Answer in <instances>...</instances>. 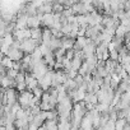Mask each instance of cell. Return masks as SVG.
<instances>
[{
    "mask_svg": "<svg viewBox=\"0 0 130 130\" xmlns=\"http://www.w3.org/2000/svg\"><path fill=\"white\" fill-rule=\"evenodd\" d=\"M37 47H38L37 41H36V40H33V38L23 40V41H22V43H21V50H22V51H24V54H32Z\"/></svg>",
    "mask_w": 130,
    "mask_h": 130,
    "instance_id": "6da1fadb",
    "label": "cell"
},
{
    "mask_svg": "<svg viewBox=\"0 0 130 130\" xmlns=\"http://www.w3.org/2000/svg\"><path fill=\"white\" fill-rule=\"evenodd\" d=\"M14 35V38L19 40V41H23V40H27V38H31L32 37V29L31 28H23V29H15L13 32Z\"/></svg>",
    "mask_w": 130,
    "mask_h": 130,
    "instance_id": "7a4b0ae2",
    "label": "cell"
},
{
    "mask_svg": "<svg viewBox=\"0 0 130 130\" xmlns=\"http://www.w3.org/2000/svg\"><path fill=\"white\" fill-rule=\"evenodd\" d=\"M9 57H12L14 61H19V60H22L23 57H24V51H22L21 48H14V47H12L10 46V48H9V51H8V54H7Z\"/></svg>",
    "mask_w": 130,
    "mask_h": 130,
    "instance_id": "3957f363",
    "label": "cell"
},
{
    "mask_svg": "<svg viewBox=\"0 0 130 130\" xmlns=\"http://www.w3.org/2000/svg\"><path fill=\"white\" fill-rule=\"evenodd\" d=\"M54 22H55V14L54 13H45L43 14V17H42V26L43 27L51 28Z\"/></svg>",
    "mask_w": 130,
    "mask_h": 130,
    "instance_id": "277c9868",
    "label": "cell"
},
{
    "mask_svg": "<svg viewBox=\"0 0 130 130\" xmlns=\"http://www.w3.org/2000/svg\"><path fill=\"white\" fill-rule=\"evenodd\" d=\"M59 120H46L45 124L40 127V129H46V130H56L59 129V125H57Z\"/></svg>",
    "mask_w": 130,
    "mask_h": 130,
    "instance_id": "5b68a950",
    "label": "cell"
},
{
    "mask_svg": "<svg viewBox=\"0 0 130 130\" xmlns=\"http://www.w3.org/2000/svg\"><path fill=\"white\" fill-rule=\"evenodd\" d=\"M84 101L97 105V103H98V96H97V93H94V92H87V93H86V97H84Z\"/></svg>",
    "mask_w": 130,
    "mask_h": 130,
    "instance_id": "8992f818",
    "label": "cell"
},
{
    "mask_svg": "<svg viewBox=\"0 0 130 130\" xmlns=\"http://www.w3.org/2000/svg\"><path fill=\"white\" fill-rule=\"evenodd\" d=\"M83 61H84V60H83L82 57H79V56H74V57L72 59V67H73V69L79 70V69L82 68Z\"/></svg>",
    "mask_w": 130,
    "mask_h": 130,
    "instance_id": "52a82bcc",
    "label": "cell"
},
{
    "mask_svg": "<svg viewBox=\"0 0 130 130\" xmlns=\"http://www.w3.org/2000/svg\"><path fill=\"white\" fill-rule=\"evenodd\" d=\"M2 65H4V67H7L8 69L13 68V65H14V60L12 57H9L8 55H3L2 57Z\"/></svg>",
    "mask_w": 130,
    "mask_h": 130,
    "instance_id": "ba28073f",
    "label": "cell"
},
{
    "mask_svg": "<svg viewBox=\"0 0 130 130\" xmlns=\"http://www.w3.org/2000/svg\"><path fill=\"white\" fill-rule=\"evenodd\" d=\"M127 32V27L124 26V24H120L117 28H116V32H115V36L117 37H125V33Z\"/></svg>",
    "mask_w": 130,
    "mask_h": 130,
    "instance_id": "9c48e42d",
    "label": "cell"
},
{
    "mask_svg": "<svg viewBox=\"0 0 130 130\" xmlns=\"http://www.w3.org/2000/svg\"><path fill=\"white\" fill-rule=\"evenodd\" d=\"M32 29V37L33 40H40L42 38V33H43V29H41L40 27L38 28H31Z\"/></svg>",
    "mask_w": 130,
    "mask_h": 130,
    "instance_id": "30bf717a",
    "label": "cell"
},
{
    "mask_svg": "<svg viewBox=\"0 0 130 130\" xmlns=\"http://www.w3.org/2000/svg\"><path fill=\"white\" fill-rule=\"evenodd\" d=\"M127 122L126 117H119L116 121H115V125H116V129L117 130H122L125 127V124Z\"/></svg>",
    "mask_w": 130,
    "mask_h": 130,
    "instance_id": "8fae6325",
    "label": "cell"
},
{
    "mask_svg": "<svg viewBox=\"0 0 130 130\" xmlns=\"http://www.w3.org/2000/svg\"><path fill=\"white\" fill-rule=\"evenodd\" d=\"M96 108H97L101 113H103V112H108L110 105H108V103H103V102H98V103L96 105Z\"/></svg>",
    "mask_w": 130,
    "mask_h": 130,
    "instance_id": "7c38bea8",
    "label": "cell"
},
{
    "mask_svg": "<svg viewBox=\"0 0 130 130\" xmlns=\"http://www.w3.org/2000/svg\"><path fill=\"white\" fill-rule=\"evenodd\" d=\"M52 4H54V7H52V9H54V14H61V13L64 12L65 7H64L62 4H60L59 2H57V3H52Z\"/></svg>",
    "mask_w": 130,
    "mask_h": 130,
    "instance_id": "4fadbf2b",
    "label": "cell"
},
{
    "mask_svg": "<svg viewBox=\"0 0 130 130\" xmlns=\"http://www.w3.org/2000/svg\"><path fill=\"white\" fill-rule=\"evenodd\" d=\"M72 24L70 23H65V24H62V27H61V31H62V33L65 35V36H68L70 32H72Z\"/></svg>",
    "mask_w": 130,
    "mask_h": 130,
    "instance_id": "5bb4252c",
    "label": "cell"
},
{
    "mask_svg": "<svg viewBox=\"0 0 130 130\" xmlns=\"http://www.w3.org/2000/svg\"><path fill=\"white\" fill-rule=\"evenodd\" d=\"M97 74H100L101 77H107L110 73H108V70L106 69V67H97V72H96Z\"/></svg>",
    "mask_w": 130,
    "mask_h": 130,
    "instance_id": "9a60e30c",
    "label": "cell"
},
{
    "mask_svg": "<svg viewBox=\"0 0 130 130\" xmlns=\"http://www.w3.org/2000/svg\"><path fill=\"white\" fill-rule=\"evenodd\" d=\"M119 61H120V64H122V65H125V64H130V54H126V55H120Z\"/></svg>",
    "mask_w": 130,
    "mask_h": 130,
    "instance_id": "2e32d148",
    "label": "cell"
},
{
    "mask_svg": "<svg viewBox=\"0 0 130 130\" xmlns=\"http://www.w3.org/2000/svg\"><path fill=\"white\" fill-rule=\"evenodd\" d=\"M77 42H78L82 47H84V46L87 45V37H86V36H78V37H77Z\"/></svg>",
    "mask_w": 130,
    "mask_h": 130,
    "instance_id": "e0dca14e",
    "label": "cell"
},
{
    "mask_svg": "<svg viewBox=\"0 0 130 130\" xmlns=\"http://www.w3.org/2000/svg\"><path fill=\"white\" fill-rule=\"evenodd\" d=\"M15 88H17V91H18V92H23V91H27V89H28V87H27V83H26V82L18 83Z\"/></svg>",
    "mask_w": 130,
    "mask_h": 130,
    "instance_id": "ac0fdd59",
    "label": "cell"
},
{
    "mask_svg": "<svg viewBox=\"0 0 130 130\" xmlns=\"http://www.w3.org/2000/svg\"><path fill=\"white\" fill-rule=\"evenodd\" d=\"M119 57H120V54H119V51H117L116 48L110 51V59H112V60H119Z\"/></svg>",
    "mask_w": 130,
    "mask_h": 130,
    "instance_id": "d6986e66",
    "label": "cell"
},
{
    "mask_svg": "<svg viewBox=\"0 0 130 130\" xmlns=\"http://www.w3.org/2000/svg\"><path fill=\"white\" fill-rule=\"evenodd\" d=\"M18 73H19V72H18L17 69L10 68V69H8V74H7V75H8L9 78H15V77L18 75Z\"/></svg>",
    "mask_w": 130,
    "mask_h": 130,
    "instance_id": "ffe728a7",
    "label": "cell"
},
{
    "mask_svg": "<svg viewBox=\"0 0 130 130\" xmlns=\"http://www.w3.org/2000/svg\"><path fill=\"white\" fill-rule=\"evenodd\" d=\"M65 56L72 60V59L75 56V51H74V48H69V50H67V54H65Z\"/></svg>",
    "mask_w": 130,
    "mask_h": 130,
    "instance_id": "44dd1931",
    "label": "cell"
},
{
    "mask_svg": "<svg viewBox=\"0 0 130 130\" xmlns=\"http://www.w3.org/2000/svg\"><path fill=\"white\" fill-rule=\"evenodd\" d=\"M73 48H74V51H75V52H77V51H82V50H83V47H82V46H80L77 41H75V43H74Z\"/></svg>",
    "mask_w": 130,
    "mask_h": 130,
    "instance_id": "7402d4cb",
    "label": "cell"
},
{
    "mask_svg": "<svg viewBox=\"0 0 130 130\" xmlns=\"http://www.w3.org/2000/svg\"><path fill=\"white\" fill-rule=\"evenodd\" d=\"M124 8H125V10L130 9V0H126V2L124 3Z\"/></svg>",
    "mask_w": 130,
    "mask_h": 130,
    "instance_id": "603a6c76",
    "label": "cell"
},
{
    "mask_svg": "<svg viewBox=\"0 0 130 130\" xmlns=\"http://www.w3.org/2000/svg\"><path fill=\"white\" fill-rule=\"evenodd\" d=\"M125 46H126L127 50L130 51V40H125Z\"/></svg>",
    "mask_w": 130,
    "mask_h": 130,
    "instance_id": "cb8c5ba5",
    "label": "cell"
}]
</instances>
